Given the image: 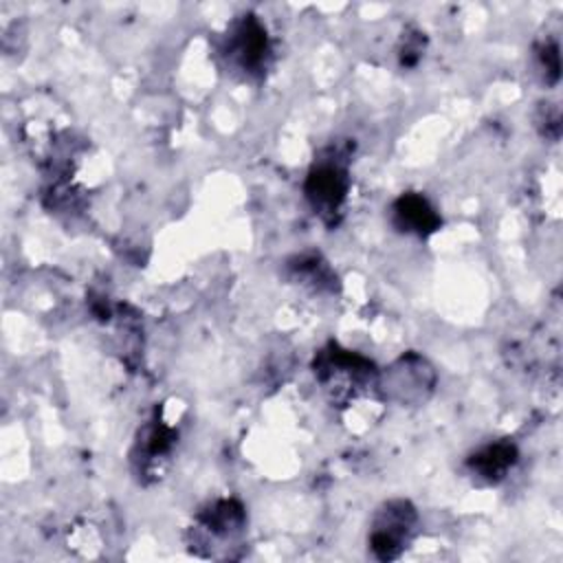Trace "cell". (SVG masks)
<instances>
[{
  "instance_id": "cell-1",
  "label": "cell",
  "mask_w": 563,
  "mask_h": 563,
  "mask_svg": "<svg viewBox=\"0 0 563 563\" xmlns=\"http://www.w3.org/2000/svg\"><path fill=\"white\" fill-rule=\"evenodd\" d=\"M312 374L325 398L336 407H345L358 396L369 394V389H378L376 365L367 356L341 347L334 341L317 352Z\"/></svg>"
},
{
  "instance_id": "cell-2",
  "label": "cell",
  "mask_w": 563,
  "mask_h": 563,
  "mask_svg": "<svg viewBox=\"0 0 563 563\" xmlns=\"http://www.w3.org/2000/svg\"><path fill=\"white\" fill-rule=\"evenodd\" d=\"M350 185V147L330 145L308 169L303 194L314 216H319L325 224H336L343 213Z\"/></svg>"
},
{
  "instance_id": "cell-3",
  "label": "cell",
  "mask_w": 563,
  "mask_h": 563,
  "mask_svg": "<svg viewBox=\"0 0 563 563\" xmlns=\"http://www.w3.org/2000/svg\"><path fill=\"white\" fill-rule=\"evenodd\" d=\"M218 51L224 62L244 77H262L268 70L273 57L268 31L264 22L253 13L235 18L224 29Z\"/></svg>"
},
{
  "instance_id": "cell-4",
  "label": "cell",
  "mask_w": 563,
  "mask_h": 563,
  "mask_svg": "<svg viewBox=\"0 0 563 563\" xmlns=\"http://www.w3.org/2000/svg\"><path fill=\"white\" fill-rule=\"evenodd\" d=\"M435 378V369L424 356L407 352L385 372H378V391L389 402L418 407L433 394Z\"/></svg>"
},
{
  "instance_id": "cell-5",
  "label": "cell",
  "mask_w": 563,
  "mask_h": 563,
  "mask_svg": "<svg viewBox=\"0 0 563 563\" xmlns=\"http://www.w3.org/2000/svg\"><path fill=\"white\" fill-rule=\"evenodd\" d=\"M418 526V512L407 499L383 501L369 526L367 545L378 561H394L402 554L407 543L413 539Z\"/></svg>"
},
{
  "instance_id": "cell-6",
  "label": "cell",
  "mask_w": 563,
  "mask_h": 563,
  "mask_svg": "<svg viewBox=\"0 0 563 563\" xmlns=\"http://www.w3.org/2000/svg\"><path fill=\"white\" fill-rule=\"evenodd\" d=\"M519 460V449L512 440L501 438L479 446L475 453L466 457V471L473 482L482 486H495L506 479L512 466Z\"/></svg>"
},
{
  "instance_id": "cell-7",
  "label": "cell",
  "mask_w": 563,
  "mask_h": 563,
  "mask_svg": "<svg viewBox=\"0 0 563 563\" xmlns=\"http://www.w3.org/2000/svg\"><path fill=\"white\" fill-rule=\"evenodd\" d=\"M391 224L396 231L416 235V238H429L442 227V218L435 211V207L429 202L427 196L418 191H405L400 194L389 209Z\"/></svg>"
},
{
  "instance_id": "cell-8",
  "label": "cell",
  "mask_w": 563,
  "mask_h": 563,
  "mask_svg": "<svg viewBox=\"0 0 563 563\" xmlns=\"http://www.w3.org/2000/svg\"><path fill=\"white\" fill-rule=\"evenodd\" d=\"M176 429L154 416L136 435L132 460L139 464V473H154L158 462H163L174 444H176Z\"/></svg>"
},
{
  "instance_id": "cell-9",
  "label": "cell",
  "mask_w": 563,
  "mask_h": 563,
  "mask_svg": "<svg viewBox=\"0 0 563 563\" xmlns=\"http://www.w3.org/2000/svg\"><path fill=\"white\" fill-rule=\"evenodd\" d=\"M196 526L205 537L235 539L246 526V512L238 499H216L198 512Z\"/></svg>"
},
{
  "instance_id": "cell-10",
  "label": "cell",
  "mask_w": 563,
  "mask_h": 563,
  "mask_svg": "<svg viewBox=\"0 0 563 563\" xmlns=\"http://www.w3.org/2000/svg\"><path fill=\"white\" fill-rule=\"evenodd\" d=\"M288 271L295 282L301 286H310L317 292H334L339 286L334 271L328 266V262L319 253H306L290 260Z\"/></svg>"
},
{
  "instance_id": "cell-11",
  "label": "cell",
  "mask_w": 563,
  "mask_h": 563,
  "mask_svg": "<svg viewBox=\"0 0 563 563\" xmlns=\"http://www.w3.org/2000/svg\"><path fill=\"white\" fill-rule=\"evenodd\" d=\"M537 62L543 73V81L548 86H554L559 81L561 59H559V44L554 40H545L537 46Z\"/></svg>"
},
{
  "instance_id": "cell-12",
  "label": "cell",
  "mask_w": 563,
  "mask_h": 563,
  "mask_svg": "<svg viewBox=\"0 0 563 563\" xmlns=\"http://www.w3.org/2000/svg\"><path fill=\"white\" fill-rule=\"evenodd\" d=\"M424 33L420 29H407L400 37L398 57L402 66H416L424 55Z\"/></svg>"
},
{
  "instance_id": "cell-13",
  "label": "cell",
  "mask_w": 563,
  "mask_h": 563,
  "mask_svg": "<svg viewBox=\"0 0 563 563\" xmlns=\"http://www.w3.org/2000/svg\"><path fill=\"white\" fill-rule=\"evenodd\" d=\"M537 125L545 139L556 141L561 134V112L554 103H541L537 114Z\"/></svg>"
}]
</instances>
